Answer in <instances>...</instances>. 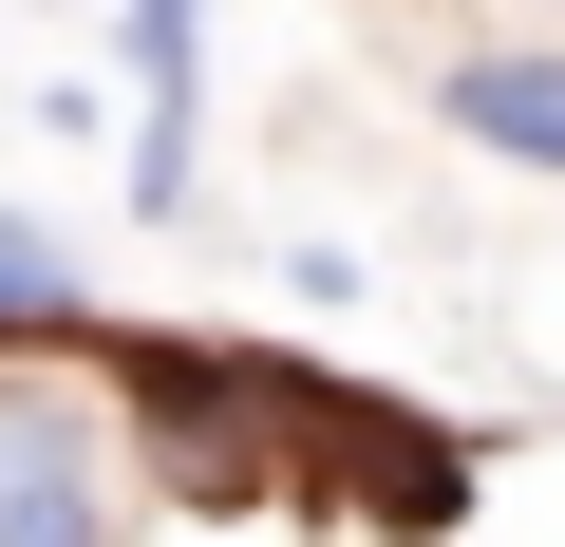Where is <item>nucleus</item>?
<instances>
[{
  "label": "nucleus",
  "mask_w": 565,
  "mask_h": 547,
  "mask_svg": "<svg viewBox=\"0 0 565 547\" xmlns=\"http://www.w3.org/2000/svg\"><path fill=\"white\" fill-rule=\"evenodd\" d=\"M434 114H452L471 151H509V170H546V189H565V57L490 39V57H452V76H434Z\"/></svg>",
  "instance_id": "nucleus-4"
},
{
  "label": "nucleus",
  "mask_w": 565,
  "mask_h": 547,
  "mask_svg": "<svg viewBox=\"0 0 565 547\" xmlns=\"http://www.w3.org/2000/svg\"><path fill=\"white\" fill-rule=\"evenodd\" d=\"M132 208H189V0H132Z\"/></svg>",
  "instance_id": "nucleus-5"
},
{
  "label": "nucleus",
  "mask_w": 565,
  "mask_h": 547,
  "mask_svg": "<svg viewBox=\"0 0 565 547\" xmlns=\"http://www.w3.org/2000/svg\"><path fill=\"white\" fill-rule=\"evenodd\" d=\"M132 397H76L57 359L0 378V547H132Z\"/></svg>",
  "instance_id": "nucleus-2"
},
{
  "label": "nucleus",
  "mask_w": 565,
  "mask_h": 547,
  "mask_svg": "<svg viewBox=\"0 0 565 547\" xmlns=\"http://www.w3.org/2000/svg\"><path fill=\"white\" fill-rule=\"evenodd\" d=\"M321 509H377L396 547H434V528H471V453H452L415 397H359V378H340V453H321Z\"/></svg>",
  "instance_id": "nucleus-3"
},
{
  "label": "nucleus",
  "mask_w": 565,
  "mask_h": 547,
  "mask_svg": "<svg viewBox=\"0 0 565 547\" xmlns=\"http://www.w3.org/2000/svg\"><path fill=\"white\" fill-rule=\"evenodd\" d=\"M76 322H95V284H76L20 208H0V340H76Z\"/></svg>",
  "instance_id": "nucleus-6"
},
{
  "label": "nucleus",
  "mask_w": 565,
  "mask_h": 547,
  "mask_svg": "<svg viewBox=\"0 0 565 547\" xmlns=\"http://www.w3.org/2000/svg\"><path fill=\"white\" fill-rule=\"evenodd\" d=\"M114 397H132V453L170 509H282L340 453V378L264 359V340H114Z\"/></svg>",
  "instance_id": "nucleus-1"
}]
</instances>
